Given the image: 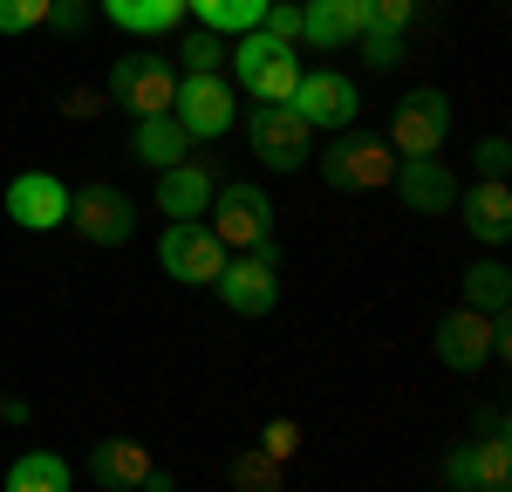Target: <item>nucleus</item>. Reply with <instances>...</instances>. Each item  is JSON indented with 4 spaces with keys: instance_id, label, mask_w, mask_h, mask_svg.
Segmentation results:
<instances>
[{
    "instance_id": "nucleus-1",
    "label": "nucleus",
    "mask_w": 512,
    "mask_h": 492,
    "mask_svg": "<svg viewBox=\"0 0 512 492\" xmlns=\"http://www.w3.org/2000/svg\"><path fill=\"white\" fill-rule=\"evenodd\" d=\"M205 226L219 233V246H226V253L274 260V199H267V192H253L246 178H233V185H219V192H212Z\"/></svg>"
},
{
    "instance_id": "nucleus-2",
    "label": "nucleus",
    "mask_w": 512,
    "mask_h": 492,
    "mask_svg": "<svg viewBox=\"0 0 512 492\" xmlns=\"http://www.w3.org/2000/svg\"><path fill=\"white\" fill-rule=\"evenodd\" d=\"M321 178L335 192H376L396 178V151L390 137H369V130H335L321 144Z\"/></svg>"
},
{
    "instance_id": "nucleus-3",
    "label": "nucleus",
    "mask_w": 512,
    "mask_h": 492,
    "mask_svg": "<svg viewBox=\"0 0 512 492\" xmlns=\"http://www.w3.org/2000/svg\"><path fill=\"white\" fill-rule=\"evenodd\" d=\"M233 82H246L253 89V103H287L294 96V82H301V55L287 48V41H274V35H239L233 41Z\"/></svg>"
},
{
    "instance_id": "nucleus-4",
    "label": "nucleus",
    "mask_w": 512,
    "mask_h": 492,
    "mask_svg": "<svg viewBox=\"0 0 512 492\" xmlns=\"http://www.w3.org/2000/svg\"><path fill=\"white\" fill-rule=\"evenodd\" d=\"M444 137H451V96L431 89V82L403 89L396 96V117H390V151L396 158H437Z\"/></svg>"
},
{
    "instance_id": "nucleus-5",
    "label": "nucleus",
    "mask_w": 512,
    "mask_h": 492,
    "mask_svg": "<svg viewBox=\"0 0 512 492\" xmlns=\"http://www.w3.org/2000/svg\"><path fill=\"white\" fill-rule=\"evenodd\" d=\"M287 110L308 123V130H355L362 123V82L342 76V69H308V76L294 82V96H287Z\"/></svg>"
},
{
    "instance_id": "nucleus-6",
    "label": "nucleus",
    "mask_w": 512,
    "mask_h": 492,
    "mask_svg": "<svg viewBox=\"0 0 512 492\" xmlns=\"http://www.w3.org/2000/svg\"><path fill=\"white\" fill-rule=\"evenodd\" d=\"M226 260H233V253L219 246V233H212L205 219H171L164 240H158V267L185 287H212L226 274Z\"/></svg>"
},
{
    "instance_id": "nucleus-7",
    "label": "nucleus",
    "mask_w": 512,
    "mask_h": 492,
    "mask_svg": "<svg viewBox=\"0 0 512 492\" xmlns=\"http://www.w3.org/2000/svg\"><path fill=\"white\" fill-rule=\"evenodd\" d=\"M171 96H178V69L164 62V55H123L117 69H110V103L117 110H130V123L137 117H164L171 110Z\"/></svg>"
},
{
    "instance_id": "nucleus-8",
    "label": "nucleus",
    "mask_w": 512,
    "mask_h": 492,
    "mask_svg": "<svg viewBox=\"0 0 512 492\" xmlns=\"http://www.w3.org/2000/svg\"><path fill=\"white\" fill-rule=\"evenodd\" d=\"M69 226H76L89 246H130V233H137V205H130V192H117V185H69Z\"/></svg>"
},
{
    "instance_id": "nucleus-9",
    "label": "nucleus",
    "mask_w": 512,
    "mask_h": 492,
    "mask_svg": "<svg viewBox=\"0 0 512 492\" xmlns=\"http://www.w3.org/2000/svg\"><path fill=\"white\" fill-rule=\"evenodd\" d=\"M171 117L185 123V137H226L239 123V96H233V82H219V76H178V96H171Z\"/></svg>"
},
{
    "instance_id": "nucleus-10",
    "label": "nucleus",
    "mask_w": 512,
    "mask_h": 492,
    "mask_svg": "<svg viewBox=\"0 0 512 492\" xmlns=\"http://www.w3.org/2000/svg\"><path fill=\"white\" fill-rule=\"evenodd\" d=\"M246 144H253V158L267 164V171H301L308 164V123L294 117L287 103H253Z\"/></svg>"
},
{
    "instance_id": "nucleus-11",
    "label": "nucleus",
    "mask_w": 512,
    "mask_h": 492,
    "mask_svg": "<svg viewBox=\"0 0 512 492\" xmlns=\"http://www.w3.org/2000/svg\"><path fill=\"white\" fill-rule=\"evenodd\" d=\"M444 486L451 492H512V445L506 438H465L444 451Z\"/></svg>"
},
{
    "instance_id": "nucleus-12",
    "label": "nucleus",
    "mask_w": 512,
    "mask_h": 492,
    "mask_svg": "<svg viewBox=\"0 0 512 492\" xmlns=\"http://www.w3.org/2000/svg\"><path fill=\"white\" fill-rule=\"evenodd\" d=\"M7 219H14L21 233H55V226H69V185H62L55 171H21V178H7Z\"/></svg>"
},
{
    "instance_id": "nucleus-13",
    "label": "nucleus",
    "mask_w": 512,
    "mask_h": 492,
    "mask_svg": "<svg viewBox=\"0 0 512 492\" xmlns=\"http://www.w3.org/2000/svg\"><path fill=\"white\" fill-rule=\"evenodd\" d=\"M431 349H437V363L458 369V376L485 369V363H492V315H478V308H451V315H437Z\"/></svg>"
},
{
    "instance_id": "nucleus-14",
    "label": "nucleus",
    "mask_w": 512,
    "mask_h": 492,
    "mask_svg": "<svg viewBox=\"0 0 512 492\" xmlns=\"http://www.w3.org/2000/svg\"><path fill=\"white\" fill-rule=\"evenodd\" d=\"M219 301L233 308L239 322H260V315H274L280 308V281H274V260H253V253H233L226 260V274H219Z\"/></svg>"
},
{
    "instance_id": "nucleus-15",
    "label": "nucleus",
    "mask_w": 512,
    "mask_h": 492,
    "mask_svg": "<svg viewBox=\"0 0 512 492\" xmlns=\"http://www.w3.org/2000/svg\"><path fill=\"white\" fill-rule=\"evenodd\" d=\"M390 185H396V199H403V212H424V219H437V212L458 205V178L437 158H396Z\"/></svg>"
},
{
    "instance_id": "nucleus-16",
    "label": "nucleus",
    "mask_w": 512,
    "mask_h": 492,
    "mask_svg": "<svg viewBox=\"0 0 512 492\" xmlns=\"http://www.w3.org/2000/svg\"><path fill=\"white\" fill-rule=\"evenodd\" d=\"M369 35V0H301V41L308 48H349Z\"/></svg>"
},
{
    "instance_id": "nucleus-17",
    "label": "nucleus",
    "mask_w": 512,
    "mask_h": 492,
    "mask_svg": "<svg viewBox=\"0 0 512 492\" xmlns=\"http://www.w3.org/2000/svg\"><path fill=\"white\" fill-rule=\"evenodd\" d=\"M451 212L472 226L478 246H506L512 240V192H506V178H478L472 192H458Z\"/></svg>"
},
{
    "instance_id": "nucleus-18",
    "label": "nucleus",
    "mask_w": 512,
    "mask_h": 492,
    "mask_svg": "<svg viewBox=\"0 0 512 492\" xmlns=\"http://www.w3.org/2000/svg\"><path fill=\"white\" fill-rule=\"evenodd\" d=\"M144 472H151V451L137 445V438H103V445H89V486L96 492H137Z\"/></svg>"
},
{
    "instance_id": "nucleus-19",
    "label": "nucleus",
    "mask_w": 512,
    "mask_h": 492,
    "mask_svg": "<svg viewBox=\"0 0 512 492\" xmlns=\"http://www.w3.org/2000/svg\"><path fill=\"white\" fill-rule=\"evenodd\" d=\"M130 158L137 164H151V171H171V164H185L192 158V137H185V123L171 117H137L130 123Z\"/></svg>"
},
{
    "instance_id": "nucleus-20",
    "label": "nucleus",
    "mask_w": 512,
    "mask_h": 492,
    "mask_svg": "<svg viewBox=\"0 0 512 492\" xmlns=\"http://www.w3.org/2000/svg\"><path fill=\"white\" fill-rule=\"evenodd\" d=\"M212 171L205 164H171V171H158V212L164 219H205V205H212Z\"/></svg>"
},
{
    "instance_id": "nucleus-21",
    "label": "nucleus",
    "mask_w": 512,
    "mask_h": 492,
    "mask_svg": "<svg viewBox=\"0 0 512 492\" xmlns=\"http://www.w3.org/2000/svg\"><path fill=\"white\" fill-rule=\"evenodd\" d=\"M96 7L110 14V28H123V35H137V41L171 35L185 21V0H96Z\"/></svg>"
},
{
    "instance_id": "nucleus-22",
    "label": "nucleus",
    "mask_w": 512,
    "mask_h": 492,
    "mask_svg": "<svg viewBox=\"0 0 512 492\" xmlns=\"http://www.w3.org/2000/svg\"><path fill=\"white\" fill-rule=\"evenodd\" d=\"M76 486V465L62 451H21L7 465V492H69Z\"/></svg>"
},
{
    "instance_id": "nucleus-23",
    "label": "nucleus",
    "mask_w": 512,
    "mask_h": 492,
    "mask_svg": "<svg viewBox=\"0 0 512 492\" xmlns=\"http://www.w3.org/2000/svg\"><path fill=\"white\" fill-rule=\"evenodd\" d=\"M267 7L274 0H185V14H198V28L205 35H253L260 21H267Z\"/></svg>"
},
{
    "instance_id": "nucleus-24",
    "label": "nucleus",
    "mask_w": 512,
    "mask_h": 492,
    "mask_svg": "<svg viewBox=\"0 0 512 492\" xmlns=\"http://www.w3.org/2000/svg\"><path fill=\"white\" fill-rule=\"evenodd\" d=\"M512 301V267L492 253V260H472L465 267V308H478V315H506Z\"/></svg>"
},
{
    "instance_id": "nucleus-25",
    "label": "nucleus",
    "mask_w": 512,
    "mask_h": 492,
    "mask_svg": "<svg viewBox=\"0 0 512 492\" xmlns=\"http://www.w3.org/2000/svg\"><path fill=\"white\" fill-rule=\"evenodd\" d=\"M287 486V465H274L267 451H239L233 458V492H280Z\"/></svg>"
},
{
    "instance_id": "nucleus-26",
    "label": "nucleus",
    "mask_w": 512,
    "mask_h": 492,
    "mask_svg": "<svg viewBox=\"0 0 512 492\" xmlns=\"http://www.w3.org/2000/svg\"><path fill=\"white\" fill-rule=\"evenodd\" d=\"M178 62H185V76H219V62H226V41L192 28V35L178 41Z\"/></svg>"
},
{
    "instance_id": "nucleus-27",
    "label": "nucleus",
    "mask_w": 512,
    "mask_h": 492,
    "mask_svg": "<svg viewBox=\"0 0 512 492\" xmlns=\"http://www.w3.org/2000/svg\"><path fill=\"white\" fill-rule=\"evenodd\" d=\"M417 28V0H369V35H410Z\"/></svg>"
},
{
    "instance_id": "nucleus-28",
    "label": "nucleus",
    "mask_w": 512,
    "mask_h": 492,
    "mask_svg": "<svg viewBox=\"0 0 512 492\" xmlns=\"http://www.w3.org/2000/svg\"><path fill=\"white\" fill-rule=\"evenodd\" d=\"M48 28V0H0V35H35Z\"/></svg>"
},
{
    "instance_id": "nucleus-29",
    "label": "nucleus",
    "mask_w": 512,
    "mask_h": 492,
    "mask_svg": "<svg viewBox=\"0 0 512 492\" xmlns=\"http://www.w3.org/2000/svg\"><path fill=\"white\" fill-rule=\"evenodd\" d=\"M260 35H274V41H301V0H280V7H267V21H260Z\"/></svg>"
},
{
    "instance_id": "nucleus-30",
    "label": "nucleus",
    "mask_w": 512,
    "mask_h": 492,
    "mask_svg": "<svg viewBox=\"0 0 512 492\" xmlns=\"http://www.w3.org/2000/svg\"><path fill=\"white\" fill-rule=\"evenodd\" d=\"M89 7H96V0H48V28H55V35H82V28H89Z\"/></svg>"
},
{
    "instance_id": "nucleus-31",
    "label": "nucleus",
    "mask_w": 512,
    "mask_h": 492,
    "mask_svg": "<svg viewBox=\"0 0 512 492\" xmlns=\"http://www.w3.org/2000/svg\"><path fill=\"white\" fill-rule=\"evenodd\" d=\"M355 48H362L369 69H396V62H403V35H362Z\"/></svg>"
},
{
    "instance_id": "nucleus-32",
    "label": "nucleus",
    "mask_w": 512,
    "mask_h": 492,
    "mask_svg": "<svg viewBox=\"0 0 512 492\" xmlns=\"http://www.w3.org/2000/svg\"><path fill=\"white\" fill-rule=\"evenodd\" d=\"M260 451H267V458H274V465H287V458H294V451H301V431H294V424H287V417H280V424H267V438H260Z\"/></svg>"
},
{
    "instance_id": "nucleus-33",
    "label": "nucleus",
    "mask_w": 512,
    "mask_h": 492,
    "mask_svg": "<svg viewBox=\"0 0 512 492\" xmlns=\"http://www.w3.org/2000/svg\"><path fill=\"white\" fill-rule=\"evenodd\" d=\"M506 164H512L506 137H485V144H478V178H506Z\"/></svg>"
},
{
    "instance_id": "nucleus-34",
    "label": "nucleus",
    "mask_w": 512,
    "mask_h": 492,
    "mask_svg": "<svg viewBox=\"0 0 512 492\" xmlns=\"http://www.w3.org/2000/svg\"><path fill=\"white\" fill-rule=\"evenodd\" d=\"M472 438H506V404H485L478 410V431Z\"/></svg>"
},
{
    "instance_id": "nucleus-35",
    "label": "nucleus",
    "mask_w": 512,
    "mask_h": 492,
    "mask_svg": "<svg viewBox=\"0 0 512 492\" xmlns=\"http://www.w3.org/2000/svg\"><path fill=\"white\" fill-rule=\"evenodd\" d=\"M137 492H178V479H171V472H158V465H151V472H144V486Z\"/></svg>"
},
{
    "instance_id": "nucleus-36",
    "label": "nucleus",
    "mask_w": 512,
    "mask_h": 492,
    "mask_svg": "<svg viewBox=\"0 0 512 492\" xmlns=\"http://www.w3.org/2000/svg\"><path fill=\"white\" fill-rule=\"evenodd\" d=\"M0 410H7V397H0Z\"/></svg>"
}]
</instances>
